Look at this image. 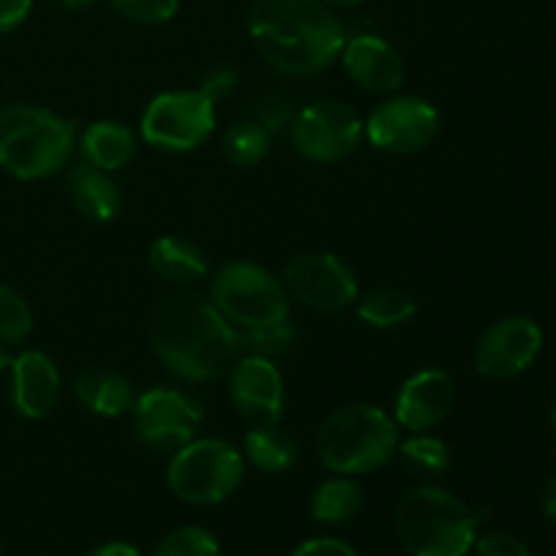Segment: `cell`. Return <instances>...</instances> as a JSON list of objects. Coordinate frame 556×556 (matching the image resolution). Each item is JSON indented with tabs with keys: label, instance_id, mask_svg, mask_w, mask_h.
Here are the masks:
<instances>
[{
	"label": "cell",
	"instance_id": "13",
	"mask_svg": "<svg viewBox=\"0 0 556 556\" xmlns=\"http://www.w3.org/2000/svg\"><path fill=\"white\" fill-rule=\"evenodd\" d=\"M541 348V326L525 315H508L483 331L472 353V364L486 380H514L535 364Z\"/></svg>",
	"mask_w": 556,
	"mask_h": 556
},
{
	"label": "cell",
	"instance_id": "17",
	"mask_svg": "<svg viewBox=\"0 0 556 556\" xmlns=\"http://www.w3.org/2000/svg\"><path fill=\"white\" fill-rule=\"evenodd\" d=\"M11 405L30 421L52 416L63 394V378L52 358L41 351H25L11 356Z\"/></svg>",
	"mask_w": 556,
	"mask_h": 556
},
{
	"label": "cell",
	"instance_id": "14",
	"mask_svg": "<svg viewBox=\"0 0 556 556\" xmlns=\"http://www.w3.org/2000/svg\"><path fill=\"white\" fill-rule=\"evenodd\" d=\"M228 394L250 427L280 424L286 407V383L271 358L248 356V353L237 358L228 369Z\"/></svg>",
	"mask_w": 556,
	"mask_h": 556
},
{
	"label": "cell",
	"instance_id": "8",
	"mask_svg": "<svg viewBox=\"0 0 556 556\" xmlns=\"http://www.w3.org/2000/svg\"><path fill=\"white\" fill-rule=\"evenodd\" d=\"M215 101L201 90H168L152 98L141 114L139 134L155 150L190 152L215 130Z\"/></svg>",
	"mask_w": 556,
	"mask_h": 556
},
{
	"label": "cell",
	"instance_id": "1",
	"mask_svg": "<svg viewBox=\"0 0 556 556\" xmlns=\"http://www.w3.org/2000/svg\"><path fill=\"white\" fill-rule=\"evenodd\" d=\"M150 340L163 367L188 383L217 380L239 356L237 326L223 318L212 299L190 291H174L157 302Z\"/></svg>",
	"mask_w": 556,
	"mask_h": 556
},
{
	"label": "cell",
	"instance_id": "19",
	"mask_svg": "<svg viewBox=\"0 0 556 556\" xmlns=\"http://www.w3.org/2000/svg\"><path fill=\"white\" fill-rule=\"evenodd\" d=\"M74 394L81 405L101 418H119L130 413L136 394L125 375L109 367H87L76 375Z\"/></svg>",
	"mask_w": 556,
	"mask_h": 556
},
{
	"label": "cell",
	"instance_id": "36",
	"mask_svg": "<svg viewBox=\"0 0 556 556\" xmlns=\"http://www.w3.org/2000/svg\"><path fill=\"white\" fill-rule=\"evenodd\" d=\"M87 556H141V552L136 546H130V543L112 541V543H103V546L92 548Z\"/></svg>",
	"mask_w": 556,
	"mask_h": 556
},
{
	"label": "cell",
	"instance_id": "41",
	"mask_svg": "<svg viewBox=\"0 0 556 556\" xmlns=\"http://www.w3.org/2000/svg\"><path fill=\"white\" fill-rule=\"evenodd\" d=\"M552 424H554V429H556V400H554V407H552Z\"/></svg>",
	"mask_w": 556,
	"mask_h": 556
},
{
	"label": "cell",
	"instance_id": "18",
	"mask_svg": "<svg viewBox=\"0 0 556 556\" xmlns=\"http://www.w3.org/2000/svg\"><path fill=\"white\" fill-rule=\"evenodd\" d=\"M65 185H68L74 206L79 210L81 217H87V220L109 223L119 215L123 193H119L117 182H114L109 172H101V168L81 161L68 168Z\"/></svg>",
	"mask_w": 556,
	"mask_h": 556
},
{
	"label": "cell",
	"instance_id": "11",
	"mask_svg": "<svg viewBox=\"0 0 556 556\" xmlns=\"http://www.w3.org/2000/svg\"><path fill=\"white\" fill-rule=\"evenodd\" d=\"M440 112L421 96H396L378 103L364 119L369 144L389 155H416L434 141Z\"/></svg>",
	"mask_w": 556,
	"mask_h": 556
},
{
	"label": "cell",
	"instance_id": "37",
	"mask_svg": "<svg viewBox=\"0 0 556 556\" xmlns=\"http://www.w3.org/2000/svg\"><path fill=\"white\" fill-rule=\"evenodd\" d=\"M543 514L552 521H556V476L548 481L546 492H543Z\"/></svg>",
	"mask_w": 556,
	"mask_h": 556
},
{
	"label": "cell",
	"instance_id": "6",
	"mask_svg": "<svg viewBox=\"0 0 556 556\" xmlns=\"http://www.w3.org/2000/svg\"><path fill=\"white\" fill-rule=\"evenodd\" d=\"M244 456L228 440L193 438L174 451L166 470L168 492L188 505H217L231 497L244 478Z\"/></svg>",
	"mask_w": 556,
	"mask_h": 556
},
{
	"label": "cell",
	"instance_id": "28",
	"mask_svg": "<svg viewBox=\"0 0 556 556\" xmlns=\"http://www.w3.org/2000/svg\"><path fill=\"white\" fill-rule=\"evenodd\" d=\"M33 331L30 304L16 288L0 282V345H16Z\"/></svg>",
	"mask_w": 556,
	"mask_h": 556
},
{
	"label": "cell",
	"instance_id": "27",
	"mask_svg": "<svg viewBox=\"0 0 556 556\" xmlns=\"http://www.w3.org/2000/svg\"><path fill=\"white\" fill-rule=\"evenodd\" d=\"M293 337H296V331H293L291 320L255 326V329H237L239 353H248V356H282V353L293 345Z\"/></svg>",
	"mask_w": 556,
	"mask_h": 556
},
{
	"label": "cell",
	"instance_id": "5",
	"mask_svg": "<svg viewBox=\"0 0 556 556\" xmlns=\"http://www.w3.org/2000/svg\"><path fill=\"white\" fill-rule=\"evenodd\" d=\"M396 538L410 556H467L476 546L478 516L440 486H416L400 500Z\"/></svg>",
	"mask_w": 556,
	"mask_h": 556
},
{
	"label": "cell",
	"instance_id": "39",
	"mask_svg": "<svg viewBox=\"0 0 556 556\" xmlns=\"http://www.w3.org/2000/svg\"><path fill=\"white\" fill-rule=\"evenodd\" d=\"M320 3L329 5V9H356L364 0H320Z\"/></svg>",
	"mask_w": 556,
	"mask_h": 556
},
{
	"label": "cell",
	"instance_id": "33",
	"mask_svg": "<svg viewBox=\"0 0 556 556\" xmlns=\"http://www.w3.org/2000/svg\"><path fill=\"white\" fill-rule=\"evenodd\" d=\"M237 81H239V76L233 68H215L204 76V81H201L199 90L204 92L210 101L220 103V101H226L233 90H237Z\"/></svg>",
	"mask_w": 556,
	"mask_h": 556
},
{
	"label": "cell",
	"instance_id": "24",
	"mask_svg": "<svg viewBox=\"0 0 556 556\" xmlns=\"http://www.w3.org/2000/svg\"><path fill=\"white\" fill-rule=\"evenodd\" d=\"M416 313V299L400 288H375L356 299L358 320L372 329H396V326L410 324Z\"/></svg>",
	"mask_w": 556,
	"mask_h": 556
},
{
	"label": "cell",
	"instance_id": "35",
	"mask_svg": "<svg viewBox=\"0 0 556 556\" xmlns=\"http://www.w3.org/2000/svg\"><path fill=\"white\" fill-rule=\"evenodd\" d=\"M33 0H0V36L16 30L30 16Z\"/></svg>",
	"mask_w": 556,
	"mask_h": 556
},
{
	"label": "cell",
	"instance_id": "26",
	"mask_svg": "<svg viewBox=\"0 0 556 556\" xmlns=\"http://www.w3.org/2000/svg\"><path fill=\"white\" fill-rule=\"evenodd\" d=\"M396 456L413 476L421 478H440L451 465L448 445L429 432H413L407 440H400Z\"/></svg>",
	"mask_w": 556,
	"mask_h": 556
},
{
	"label": "cell",
	"instance_id": "22",
	"mask_svg": "<svg viewBox=\"0 0 556 556\" xmlns=\"http://www.w3.org/2000/svg\"><path fill=\"white\" fill-rule=\"evenodd\" d=\"M242 456L255 470L266 472V476H280V472H288L296 465L299 448L291 434L282 432L280 424H271V427L248 429L242 443Z\"/></svg>",
	"mask_w": 556,
	"mask_h": 556
},
{
	"label": "cell",
	"instance_id": "15",
	"mask_svg": "<svg viewBox=\"0 0 556 556\" xmlns=\"http://www.w3.org/2000/svg\"><path fill=\"white\" fill-rule=\"evenodd\" d=\"M456 386L445 369H418L396 391L394 421L410 432H429L448 418Z\"/></svg>",
	"mask_w": 556,
	"mask_h": 556
},
{
	"label": "cell",
	"instance_id": "34",
	"mask_svg": "<svg viewBox=\"0 0 556 556\" xmlns=\"http://www.w3.org/2000/svg\"><path fill=\"white\" fill-rule=\"evenodd\" d=\"M291 556H358L356 548L348 546L345 541H337V538H313V541H304Z\"/></svg>",
	"mask_w": 556,
	"mask_h": 556
},
{
	"label": "cell",
	"instance_id": "23",
	"mask_svg": "<svg viewBox=\"0 0 556 556\" xmlns=\"http://www.w3.org/2000/svg\"><path fill=\"white\" fill-rule=\"evenodd\" d=\"M364 508V492L351 476H334L313 492L309 514L320 525H345Z\"/></svg>",
	"mask_w": 556,
	"mask_h": 556
},
{
	"label": "cell",
	"instance_id": "2",
	"mask_svg": "<svg viewBox=\"0 0 556 556\" xmlns=\"http://www.w3.org/2000/svg\"><path fill=\"white\" fill-rule=\"evenodd\" d=\"M255 52L286 76H313L340 60L348 36L320 0H255L248 14Z\"/></svg>",
	"mask_w": 556,
	"mask_h": 556
},
{
	"label": "cell",
	"instance_id": "9",
	"mask_svg": "<svg viewBox=\"0 0 556 556\" xmlns=\"http://www.w3.org/2000/svg\"><path fill=\"white\" fill-rule=\"evenodd\" d=\"M293 150L313 163L345 161L364 139V119L342 101H318L299 109L288 128Z\"/></svg>",
	"mask_w": 556,
	"mask_h": 556
},
{
	"label": "cell",
	"instance_id": "32",
	"mask_svg": "<svg viewBox=\"0 0 556 556\" xmlns=\"http://www.w3.org/2000/svg\"><path fill=\"white\" fill-rule=\"evenodd\" d=\"M476 556H532L530 548L508 532H486L483 538H476Z\"/></svg>",
	"mask_w": 556,
	"mask_h": 556
},
{
	"label": "cell",
	"instance_id": "29",
	"mask_svg": "<svg viewBox=\"0 0 556 556\" xmlns=\"http://www.w3.org/2000/svg\"><path fill=\"white\" fill-rule=\"evenodd\" d=\"M152 556H220V543L204 527H177L157 543Z\"/></svg>",
	"mask_w": 556,
	"mask_h": 556
},
{
	"label": "cell",
	"instance_id": "38",
	"mask_svg": "<svg viewBox=\"0 0 556 556\" xmlns=\"http://www.w3.org/2000/svg\"><path fill=\"white\" fill-rule=\"evenodd\" d=\"M60 3H63V9L68 11H87L96 3H101V0H60Z\"/></svg>",
	"mask_w": 556,
	"mask_h": 556
},
{
	"label": "cell",
	"instance_id": "7",
	"mask_svg": "<svg viewBox=\"0 0 556 556\" xmlns=\"http://www.w3.org/2000/svg\"><path fill=\"white\" fill-rule=\"evenodd\" d=\"M212 304L237 329L291 320V296L282 280L250 261H231L215 271Z\"/></svg>",
	"mask_w": 556,
	"mask_h": 556
},
{
	"label": "cell",
	"instance_id": "10",
	"mask_svg": "<svg viewBox=\"0 0 556 556\" xmlns=\"http://www.w3.org/2000/svg\"><path fill=\"white\" fill-rule=\"evenodd\" d=\"M204 410L190 394L179 389H150L136 396L130 407V424L139 438L152 451H177L195 438Z\"/></svg>",
	"mask_w": 556,
	"mask_h": 556
},
{
	"label": "cell",
	"instance_id": "21",
	"mask_svg": "<svg viewBox=\"0 0 556 556\" xmlns=\"http://www.w3.org/2000/svg\"><path fill=\"white\" fill-rule=\"evenodd\" d=\"M147 261H150L152 271H155L157 277H163V280L168 282H179V286L201 280V277H206V271H210V264H206L199 244H193L190 239L182 237H172V233L157 237L155 242L150 244Z\"/></svg>",
	"mask_w": 556,
	"mask_h": 556
},
{
	"label": "cell",
	"instance_id": "16",
	"mask_svg": "<svg viewBox=\"0 0 556 556\" xmlns=\"http://www.w3.org/2000/svg\"><path fill=\"white\" fill-rule=\"evenodd\" d=\"M342 68L351 81L375 96H389L405 81V60L386 38L362 33L348 38L340 52Z\"/></svg>",
	"mask_w": 556,
	"mask_h": 556
},
{
	"label": "cell",
	"instance_id": "12",
	"mask_svg": "<svg viewBox=\"0 0 556 556\" xmlns=\"http://www.w3.org/2000/svg\"><path fill=\"white\" fill-rule=\"evenodd\" d=\"M282 286L315 313H340L358 299V280L351 266L334 253H302L282 269Z\"/></svg>",
	"mask_w": 556,
	"mask_h": 556
},
{
	"label": "cell",
	"instance_id": "20",
	"mask_svg": "<svg viewBox=\"0 0 556 556\" xmlns=\"http://www.w3.org/2000/svg\"><path fill=\"white\" fill-rule=\"evenodd\" d=\"M81 161L101 172H119L134 161L136 136L128 125L114 123V119H98L81 130L79 139Z\"/></svg>",
	"mask_w": 556,
	"mask_h": 556
},
{
	"label": "cell",
	"instance_id": "4",
	"mask_svg": "<svg viewBox=\"0 0 556 556\" xmlns=\"http://www.w3.org/2000/svg\"><path fill=\"white\" fill-rule=\"evenodd\" d=\"M400 427L378 405L353 402L337 407L318 429L315 451L334 476H369L396 456Z\"/></svg>",
	"mask_w": 556,
	"mask_h": 556
},
{
	"label": "cell",
	"instance_id": "25",
	"mask_svg": "<svg viewBox=\"0 0 556 556\" xmlns=\"http://www.w3.org/2000/svg\"><path fill=\"white\" fill-rule=\"evenodd\" d=\"M271 134L258 123V119H237L228 125L223 134V155L228 163L239 168H253L269 155Z\"/></svg>",
	"mask_w": 556,
	"mask_h": 556
},
{
	"label": "cell",
	"instance_id": "3",
	"mask_svg": "<svg viewBox=\"0 0 556 556\" xmlns=\"http://www.w3.org/2000/svg\"><path fill=\"white\" fill-rule=\"evenodd\" d=\"M76 147V125L36 103L0 109V168L36 182L68 166Z\"/></svg>",
	"mask_w": 556,
	"mask_h": 556
},
{
	"label": "cell",
	"instance_id": "30",
	"mask_svg": "<svg viewBox=\"0 0 556 556\" xmlns=\"http://www.w3.org/2000/svg\"><path fill=\"white\" fill-rule=\"evenodd\" d=\"M109 5L136 25H166L179 11V0H109Z\"/></svg>",
	"mask_w": 556,
	"mask_h": 556
},
{
	"label": "cell",
	"instance_id": "40",
	"mask_svg": "<svg viewBox=\"0 0 556 556\" xmlns=\"http://www.w3.org/2000/svg\"><path fill=\"white\" fill-rule=\"evenodd\" d=\"M9 364H11V356L3 351V345H0V369H9Z\"/></svg>",
	"mask_w": 556,
	"mask_h": 556
},
{
	"label": "cell",
	"instance_id": "31",
	"mask_svg": "<svg viewBox=\"0 0 556 556\" xmlns=\"http://www.w3.org/2000/svg\"><path fill=\"white\" fill-rule=\"evenodd\" d=\"M293 117H296V112H293V101L286 96V92H271V96L261 98L258 109L253 112V119H258L269 134L291 128Z\"/></svg>",
	"mask_w": 556,
	"mask_h": 556
}]
</instances>
